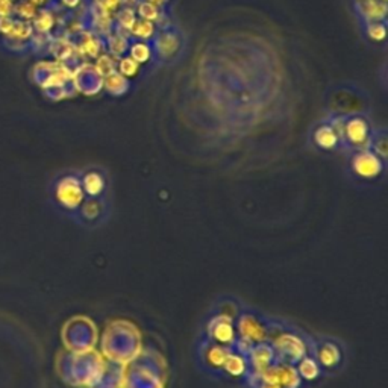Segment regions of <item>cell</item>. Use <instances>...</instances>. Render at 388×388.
I'll return each mask as SVG.
<instances>
[{"instance_id": "obj_11", "label": "cell", "mask_w": 388, "mask_h": 388, "mask_svg": "<svg viewBox=\"0 0 388 388\" xmlns=\"http://www.w3.org/2000/svg\"><path fill=\"white\" fill-rule=\"evenodd\" d=\"M246 357L249 362L250 374H252V377H261V374L267 372L270 367L278 364L277 355H274V350L269 344V342L255 344L249 350V354Z\"/></svg>"}, {"instance_id": "obj_16", "label": "cell", "mask_w": 388, "mask_h": 388, "mask_svg": "<svg viewBox=\"0 0 388 388\" xmlns=\"http://www.w3.org/2000/svg\"><path fill=\"white\" fill-rule=\"evenodd\" d=\"M294 366H296V370L299 373L300 379L304 381L305 385L316 384L324 377L322 367L319 366L317 359L312 354H307L304 358H300Z\"/></svg>"}, {"instance_id": "obj_31", "label": "cell", "mask_w": 388, "mask_h": 388, "mask_svg": "<svg viewBox=\"0 0 388 388\" xmlns=\"http://www.w3.org/2000/svg\"><path fill=\"white\" fill-rule=\"evenodd\" d=\"M81 2H82V0H62V4H64L69 8H76V6L81 5Z\"/></svg>"}, {"instance_id": "obj_8", "label": "cell", "mask_w": 388, "mask_h": 388, "mask_svg": "<svg viewBox=\"0 0 388 388\" xmlns=\"http://www.w3.org/2000/svg\"><path fill=\"white\" fill-rule=\"evenodd\" d=\"M204 339L224 346V347H234L237 343V329H235V320L227 317L219 312L209 311L208 319L204 323L202 335Z\"/></svg>"}, {"instance_id": "obj_17", "label": "cell", "mask_w": 388, "mask_h": 388, "mask_svg": "<svg viewBox=\"0 0 388 388\" xmlns=\"http://www.w3.org/2000/svg\"><path fill=\"white\" fill-rule=\"evenodd\" d=\"M158 24L147 21L143 19L136 17L134 24L129 29L131 40H139V41H152L155 39V35L158 34Z\"/></svg>"}, {"instance_id": "obj_7", "label": "cell", "mask_w": 388, "mask_h": 388, "mask_svg": "<svg viewBox=\"0 0 388 388\" xmlns=\"http://www.w3.org/2000/svg\"><path fill=\"white\" fill-rule=\"evenodd\" d=\"M231 347L212 343L204 337H199L196 346V362L211 378L222 379V369Z\"/></svg>"}, {"instance_id": "obj_25", "label": "cell", "mask_w": 388, "mask_h": 388, "mask_svg": "<svg viewBox=\"0 0 388 388\" xmlns=\"http://www.w3.org/2000/svg\"><path fill=\"white\" fill-rule=\"evenodd\" d=\"M116 23H117V31H126L129 35V29L134 24V21L136 20V14L135 9L131 6H123L117 14H116Z\"/></svg>"}, {"instance_id": "obj_9", "label": "cell", "mask_w": 388, "mask_h": 388, "mask_svg": "<svg viewBox=\"0 0 388 388\" xmlns=\"http://www.w3.org/2000/svg\"><path fill=\"white\" fill-rule=\"evenodd\" d=\"M111 217V202L108 197H85L82 205L79 207L76 219L86 228H97L100 224H105Z\"/></svg>"}, {"instance_id": "obj_1", "label": "cell", "mask_w": 388, "mask_h": 388, "mask_svg": "<svg viewBox=\"0 0 388 388\" xmlns=\"http://www.w3.org/2000/svg\"><path fill=\"white\" fill-rule=\"evenodd\" d=\"M312 340H314L312 337L294 327L293 323L270 317L269 344L273 347L278 362L296 364L300 358L311 354Z\"/></svg>"}, {"instance_id": "obj_32", "label": "cell", "mask_w": 388, "mask_h": 388, "mask_svg": "<svg viewBox=\"0 0 388 388\" xmlns=\"http://www.w3.org/2000/svg\"><path fill=\"white\" fill-rule=\"evenodd\" d=\"M34 2L35 4H43V2H46V0H34Z\"/></svg>"}, {"instance_id": "obj_20", "label": "cell", "mask_w": 388, "mask_h": 388, "mask_svg": "<svg viewBox=\"0 0 388 388\" xmlns=\"http://www.w3.org/2000/svg\"><path fill=\"white\" fill-rule=\"evenodd\" d=\"M135 14L139 19H143V20H147V21H152L155 24H158L161 21V17H162V9L158 8L156 5L154 4H149L146 2V0H139V2L135 4Z\"/></svg>"}, {"instance_id": "obj_4", "label": "cell", "mask_w": 388, "mask_h": 388, "mask_svg": "<svg viewBox=\"0 0 388 388\" xmlns=\"http://www.w3.org/2000/svg\"><path fill=\"white\" fill-rule=\"evenodd\" d=\"M237 340L255 346L269 342L270 316L262 314L258 309L246 308L243 305L239 317L235 320Z\"/></svg>"}, {"instance_id": "obj_28", "label": "cell", "mask_w": 388, "mask_h": 388, "mask_svg": "<svg viewBox=\"0 0 388 388\" xmlns=\"http://www.w3.org/2000/svg\"><path fill=\"white\" fill-rule=\"evenodd\" d=\"M244 387H246V388H281V387L277 385V384H270V382L261 381V379L252 377V374H249V378H247Z\"/></svg>"}, {"instance_id": "obj_2", "label": "cell", "mask_w": 388, "mask_h": 388, "mask_svg": "<svg viewBox=\"0 0 388 388\" xmlns=\"http://www.w3.org/2000/svg\"><path fill=\"white\" fill-rule=\"evenodd\" d=\"M331 123L340 135L342 150L344 152H355L369 147L373 129L366 117L358 114L334 116L331 117Z\"/></svg>"}, {"instance_id": "obj_6", "label": "cell", "mask_w": 388, "mask_h": 388, "mask_svg": "<svg viewBox=\"0 0 388 388\" xmlns=\"http://www.w3.org/2000/svg\"><path fill=\"white\" fill-rule=\"evenodd\" d=\"M54 197L56 205L62 211L67 212L71 217L76 216L79 207L85 200V193L82 190L79 174L70 173L61 176L55 184Z\"/></svg>"}, {"instance_id": "obj_24", "label": "cell", "mask_w": 388, "mask_h": 388, "mask_svg": "<svg viewBox=\"0 0 388 388\" xmlns=\"http://www.w3.org/2000/svg\"><path fill=\"white\" fill-rule=\"evenodd\" d=\"M364 32L369 40L374 43H382L387 39V21L364 23Z\"/></svg>"}, {"instance_id": "obj_10", "label": "cell", "mask_w": 388, "mask_h": 388, "mask_svg": "<svg viewBox=\"0 0 388 388\" xmlns=\"http://www.w3.org/2000/svg\"><path fill=\"white\" fill-rule=\"evenodd\" d=\"M150 43L154 47V56L162 62L174 61L184 49L182 35L174 28H164L158 31L155 39Z\"/></svg>"}, {"instance_id": "obj_27", "label": "cell", "mask_w": 388, "mask_h": 388, "mask_svg": "<svg viewBox=\"0 0 388 388\" xmlns=\"http://www.w3.org/2000/svg\"><path fill=\"white\" fill-rule=\"evenodd\" d=\"M100 5L106 14H117L124 6V0H100Z\"/></svg>"}, {"instance_id": "obj_5", "label": "cell", "mask_w": 388, "mask_h": 388, "mask_svg": "<svg viewBox=\"0 0 388 388\" xmlns=\"http://www.w3.org/2000/svg\"><path fill=\"white\" fill-rule=\"evenodd\" d=\"M387 173V161L372 149H361L350 152L349 174L358 182H378Z\"/></svg>"}, {"instance_id": "obj_29", "label": "cell", "mask_w": 388, "mask_h": 388, "mask_svg": "<svg viewBox=\"0 0 388 388\" xmlns=\"http://www.w3.org/2000/svg\"><path fill=\"white\" fill-rule=\"evenodd\" d=\"M36 26H39L41 31L49 29L50 26H52V17H50L49 14H43L40 20H36Z\"/></svg>"}, {"instance_id": "obj_18", "label": "cell", "mask_w": 388, "mask_h": 388, "mask_svg": "<svg viewBox=\"0 0 388 388\" xmlns=\"http://www.w3.org/2000/svg\"><path fill=\"white\" fill-rule=\"evenodd\" d=\"M135 62H139L140 66H146L152 61L154 56V47L150 41H139V40H131L128 54Z\"/></svg>"}, {"instance_id": "obj_21", "label": "cell", "mask_w": 388, "mask_h": 388, "mask_svg": "<svg viewBox=\"0 0 388 388\" xmlns=\"http://www.w3.org/2000/svg\"><path fill=\"white\" fill-rule=\"evenodd\" d=\"M129 41H131L129 36L123 35L121 32L120 34H111L109 39H108L109 55L116 56V58L126 55L128 54V47H129Z\"/></svg>"}, {"instance_id": "obj_15", "label": "cell", "mask_w": 388, "mask_h": 388, "mask_svg": "<svg viewBox=\"0 0 388 388\" xmlns=\"http://www.w3.org/2000/svg\"><path fill=\"white\" fill-rule=\"evenodd\" d=\"M354 9L362 24L370 21H387L388 5L382 0H354Z\"/></svg>"}, {"instance_id": "obj_12", "label": "cell", "mask_w": 388, "mask_h": 388, "mask_svg": "<svg viewBox=\"0 0 388 388\" xmlns=\"http://www.w3.org/2000/svg\"><path fill=\"white\" fill-rule=\"evenodd\" d=\"M249 374H250V369H249L247 357L232 347L229 350L227 359H224V364L222 369V379L240 382L246 385Z\"/></svg>"}, {"instance_id": "obj_22", "label": "cell", "mask_w": 388, "mask_h": 388, "mask_svg": "<svg viewBox=\"0 0 388 388\" xmlns=\"http://www.w3.org/2000/svg\"><path fill=\"white\" fill-rule=\"evenodd\" d=\"M116 70L121 74V76H124V78L131 81V79L139 76L141 66L139 64V62H135L129 55H123V56L117 58Z\"/></svg>"}, {"instance_id": "obj_3", "label": "cell", "mask_w": 388, "mask_h": 388, "mask_svg": "<svg viewBox=\"0 0 388 388\" xmlns=\"http://www.w3.org/2000/svg\"><path fill=\"white\" fill-rule=\"evenodd\" d=\"M311 354L317 359L324 377H334L344 370L347 349L343 342L334 337H317L312 340Z\"/></svg>"}, {"instance_id": "obj_26", "label": "cell", "mask_w": 388, "mask_h": 388, "mask_svg": "<svg viewBox=\"0 0 388 388\" xmlns=\"http://www.w3.org/2000/svg\"><path fill=\"white\" fill-rule=\"evenodd\" d=\"M117 67V58L112 56L109 54H104L97 56V62H96V70L100 74V76L105 78L106 74L116 71Z\"/></svg>"}, {"instance_id": "obj_13", "label": "cell", "mask_w": 388, "mask_h": 388, "mask_svg": "<svg viewBox=\"0 0 388 388\" xmlns=\"http://www.w3.org/2000/svg\"><path fill=\"white\" fill-rule=\"evenodd\" d=\"M311 141L320 152H337L342 149V140L332 123L322 121L311 132Z\"/></svg>"}, {"instance_id": "obj_23", "label": "cell", "mask_w": 388, "mask_h": 388, "mask_svg": "<svg viewBox=\"0 0 388 388\" xmlns=\"http://www.w3.org/2000/svg\"><path fill=\"white\" fill-rule=\"evenodd\" d=\"M369 149H372L374 154L381 156L384 161H388V140H387V131H373Z\"/></svg>"}, {"instance_id": "obj_14", "label": "cell", "mask_w": 388, "mask_h": 388, "mask_svg": "<svg viewBox=\"0 0 388 388\" xmlns=\"http://www.w3.org/2000/svg\"><path fill=\"white\" fill-rule=\"evenodd\" d=\"M81 184L85 197H108L109 178L102 169H90L81 174Z\"/></svg>"}, {"instance_id": "obj_30", "label": "cell", "mask_w": 388, "mask_h": 388, "mask_svg": "<svg viewBox=\"0 0 388 388\" xmlns=\"http://www.w3.org/2000/svg\"><path fill=\"white\" fill-rule=\"evenodd\" d=\"M146 2H149V4H154V5H156L158 8H161V9H164L169 4H170V0H146Z\"/></svg>"}, {"instance_id": "obj_33", "label": "cell", "mask_w": 388, "mask_h": 388, "mask_svg": "<svg viewBox=\"0 0 388 388\" xmlns=\"http://www.w3.org/2000/svg\"><path fill=\"white\" fill-rule=\"evenodd\" d=\"M382 2H388V0H382Z\"/></svg>"}, {"instance_id": "obj_19", "label": "cell", "mask_w": 388, "mask_h": 388, "mask_svg": "<svg viewBox=\"0 0 388 388\" xmlns=\"http://www.w3.org/2000/svg\"><path fill=\"white\" fill-rule=\"evenodd\" d=\"M104 89L108 94L120 97L123 94H126L131 89V82L116 70L104 78Z\"/></svg>"}]
</instances>
